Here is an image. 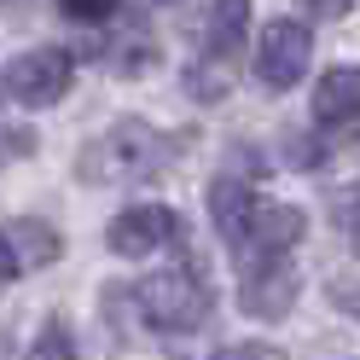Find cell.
Here are the masks:
<instances>
[{
    "instance_id": "6da1fadb",
    "label": "cell",
    "mask_w": 360,
    "mask_h": 360,
    "mask_svg": "<svg viewBox=\"0 0 360 360\" xmlns=\"http://www.w3.org/2000/svg\"><path fill=\"white\" fill-rule=\"evenodd\" d=\"M180 146H186V134H163L151 122H117L82 151V180H94V186H122V180H151L163 174Z\"/></svg>"
},
{
    "instance_id": "7a4b0ae2",
    "label": "cell",
    "mask_w": 360,
    "mask_h": 360,
    "mask_svg": "<svg viewBox=\"0 0 360 360\" xmlns=\"http://www.w3.org/2000/svg\"><path fill=\"white\" fill-rule=\"evenodd\" d=\"M134 290V308L151 331H198L215 308V290L204 279L198 262H174L163 274H151L146 285H128Z\"/></svg>"
},
{
    "instance_id": "3957f363",
    "label": "cell",
    "mask_w": 360,
    "mask_h": 360,
    "mask_svg": "<svg viewBox=\"0 0 360 360\" xmlns=\"http://www.w3.org/2000/svg\"><path fill=\"white\" fill-rule=\"evenodd\" d=\"M244 30H250V0H215L204 18V58L186 70V87L198 99H221L233 87V70L244 58Z\"/></svg>"
},
{
    "instance_id": "277c9868",
    "label": "cell",
    "mask_w": 360,
    "mask_h": 360,
    "mask_svg": "<svg viewBox=\"0 0 360 360\" xmlns=\"http://www.w3.org/2000/svg\"><path fill=\"white\" fill-rule=\"evenodd\" d=\"M76 82V53L64 47H30L6 64V94L18 105H58Z\"/></svg>"
},
{
    "instance_id": "5b68a950",
    "label": "cell",
    "mask_w": 360,
    "mask_h": 360,
    "mask_svg": "<svg viewBox=\"0 0 360 360\" xmlns=\"http://www.w3.org/2000/svg\"><path fill=\"white\" fill-rule=\"evenodd\" d=\"M314 58V30L302 18H274L256 41V82L267 87H297Z\"/></svg>"
},
{
    "instance_id": "8992f818",
    "label": "cell",
    "mask_w": 360,
    "mask_h": 360,
    "mask_svg": "<svg viewBox=\"0 0 360 360\" xmlns=\"http://www.w3.org/2000/svg\"><path fill=\"white\" fill-rule=\"evenodd\" d=\"M297 262L279 256V262H244L238 267V308L250 320H285L297 308Z\"/></svg>"
},
{
    "instance_id": "52a82bcc",
    "label": "cell",
    "mask_w": 360,
    "mask_h": 360,
    "mask_svg": "<svg viewBox=\"0 0 360 360\" xmlns=\"http://www.w3.org/2000/svg\"><path fill=\"white\" fill-rule=\"evenodd\" d=\"M302 233H308V215L297 204H262L256 221L244 227V238L233 244V262L238 267L244 262H279V256H290L302 244Z\"/></svg>"
},
{
    "instance_id": "ba28073f",
    "label": "cell",
    "mask_w": 360,
    "mask_h": 360,
    "mask_svg": "<svg viewBox=\"0 0 360 360\" xmlns=\"http://www.w3.org/2000/svg\"><path fill=\"white\" fill-rule=\"evenodd\" d=\"M105 244L117 256H128V262L134 256H157V250H169V244H180V215L163 210V204H134V210H122L110 221Z\"/></svg>"
},
{
    "instance_id": "9c48e42d",
    "label": "cell",
    "mask_w": 360,
    "mask_h": 360,
    "mask_svg": "<svg viewBox=\"0 0 360 360\" xmlns=\"http://www.w3.org/2000/svg\"><path fill=\"white\" fill-rule=\"evenodd\" d=\"M314 122L320 128H354L360 122V64H337L314 87Z\"/></svg>"
},
{
    "instance_id": "30bf717a",
    "label": "cell",
    "mask_w": 360,
    "mask_h": 360,
    "mask_svg": "<svg viewBox=\"0 0 360 360\" xmlns=\"http://www.w3.org/2000/svg\"><path fill=\"white\" fill-rule=\"evenodd\" d=\"M256 210H262V192L250 186V180L221 174L215 186H210V215H215V233L227 238V244H238V238H244V227L256 221Z\"/></svg>"
},
{
    "instance_id": "8fae6325",
    "label": "cell",
    "mask_w": 360,
    "mask_h": 360,
    "mask_svg": "<svg viewBox=\"0 0 360 360\" xmlns=\"http://www.w3.org/2000/svg\"><path fill=\"white\" fill-rule=\"evenodd\" d=\"M99 53H105V58H99L105 70H110V76H128V82L157 70V35H151L146 24H117V35H110Z\"/></svg>"
},
{
    "instance_id": "7c38bea8",
    "label": "cell",
    "mask_w": 360,
    "mask_h": 360,
    "mask_svg": "<svg viewBox=\"0 0 360 360\" xmlns=\"http://www.w3.org/2000/svg\"><path fill=\"white\" fill-rule=\"evenodd\" d=\"M0 233H6V244H12V262H18V274L53 267V262L64 256V238H58V227H47V221H35V215L12 221V227H0Z\"/></svg>"
},
{
    "instance_id": "4fadbf2b",
    "label": "cell",
    "mask_w": 360,
    "mask_h": 360,
    "mask_svg": "<svg viewBox=\"0 0 360 360\" xmlns=\"http://www.w3.org/2000/svg\"><path fill=\"white\" fill-rule=\"evenodd\" d=\"M24 360H76V331H70V320H47V326L35 331V343H30Z\"/></svg>"
},
{
    "instance_id": "5bb4252c",
    "label": "cell",
    "mask_w": 360,
    "mask_h": 360,
    "mask_svg": "<svg viewBox=\"0 0 360 360\" xmlns=\"http://www.w3.org/2000/svg\"><path fill=\"white\" fill-rule=\"evenodd\" d=\"M58 12L70 18V24H117L122 18V0H58Z\"/></svg>"
},
{
    "instance_id": "9a60e30c",
    "label": "cell",
    "mask_w": 360,
    "mask_h": 360,
    "mask_svg": "<svg viewBox=\"0 0 360 360\" xmlns=\"http://www.w3.org/2000/svg\"><path fill=\"white\" fill-rule=\"evenodd\" d=\"M210 360H285V349H274V343H233V349H221Z\"/></svg>"
},
{
    "instance_id": "2e32d148",
    "label": "cell",
    "mask_w": 360,
    "mask_h": 360,
    "mask_svg": "<svg viewBox=\"0 0 360 360\" xmlns=\"http://www.w3.org/2000/svg\"><path fill=\"white\" fill-rule=\"evenodd\" d=\"M285 163L314 169V163H320V140H308V134H290V146H285Z\"/></svg>"
},
{
    "instance_id": "e0dca14e",
    "label": "cell",
    "mask_w": 360,
    "mask_h": 360,
    "mask_svg": "<svg viewBox=\"0 0 360 360\" xmlns=\"http://www.w3.org/2000/svg\"><path fill=\"white\" fill-rule=\"evenodd\" d=\"M331 215H343V233L354 244V256H360V192H349L343 204H331Z\"/></svg>"
},
{
    "instance_id": "ac0fdd59",
    "label": "cell",
    "mask_w": 360,
    "mask_h": 360,
    "mask_svg": "<svg viewBox=\"0 0 360 360\" xmlns=\"http://www.w3.org/2000/svg\"><path fill=\"white\" fill-rule=\"evenodd\" d=\"M331 308H343V314L360 320V285H337V279H331Z\"/></svg>"
},
{
    "instance_id": "d6986e66",
    "label": "cell",
    "mask_w": 360,
    "mask_h": 360,
    "mask_svg": "<svg viewBox=\"0 0 360 360\" xmlns=\"http://www.w3.org/2000/svg\"><path fill=\"white\" fill-rule=\"evenodd\" d=\"M308 12H320V18H349L354 12V0H302Z\"/></svg>"
},
{
    "instance_id": "ffe728a7",
    "label": "cell",
    "mask_w": 360,
    "mask_h": 360,
    "mask_svg": "<svg viewBox=\"0 0 360 360\" xmlns=\"http://www.w3.org/2000/svg\"><path fill=\"white\" fill-rule=\"evenodd\" d=\"M18 279V262H12V244H6V233H0V290H6Z\"/></svg>"
},
{
    "instance_id": "44dd1931",
    "label": "cell",
    "mask_w": 360,
    "mask_h": 360,
    "mask_svg": "<svg viewBox=\"0 0 360 360\" xmlns=\"http://www.w3.org/2000/svg\"><path fill=\"white\" fill-rule=\"evenodd\" d=\"M0 360H12V343H6V331H0Z\"/></svg>"
}]
</instances>
